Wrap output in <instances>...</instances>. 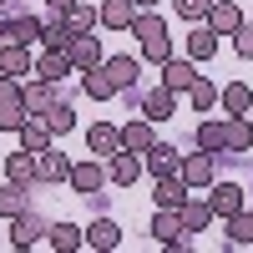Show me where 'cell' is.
<instances>
[{"instance_id":"1","label":"cell","mask_w":253,"mask_h":253,"mask_svg":"<svg viewBox=\"0 0 253 253\" xmlns=\"http://www.w3.org/2000/svg\"><path fill=\"white\" fill-rule=\"evenodd\" d=\"M152 238L162 248H172V253L193 248V233H187V223H182V208H157L152 213Z\"/></svg>"},{"instance_id":"2","label":"cell","mask_w":253,"mask_h":253,"mask_svg":"<svg viewBox=\"0 0 253 253\" xmlns=\"http://www.w3.org/2000/svg\"><path fill=\"white\" fill-rule=\"evenodd\" d=\"M107 182H112V177H107V162H101L96 152L81 157V162H71V193L86 198V193H96V187H107Z\"/></svg>"},{"instance_id":"3","label":"cell","mask_w":253,"mask_h":253,"mask_svg":"<svg viewBox=\"0 0 253 253\" xmlns=\"http://www.w3.org/2000/svg\"><path fill=\"white\" fill-rule=\"evenodd\" d=\"M66 56H71L76 71H91V66H101V61H107V51H101L96 31H76V36L66 41Z\"/></svg>"},{"instance_id":"4","label":"cell","mask_w":253,"mask_h":253,"mask_svg":"<svg viewBox=\"0 0 253 253\" xmlns=\"http://www.w3.org/2000/svg\"><path fill=\"white\" fill-rule=\"evenodd\" d=\"M142 172H147V167H142V152H132V147H117V152L107 157V177H112L117 187H137Z\"/></svg>"},{"instance_id":"5","label":"cell","mask_w":253,"mask_h":253,"mask_svg":"<svg viewBox=\"0 0 253 253\" xmlns=\"http://www.w3.org/2000/svg\"><path fill=\"white\" fill-rule=\"evenodd\" d=\"M157 71H162V86H167V91H193V81L203 76L193 56H167Z\"/></svg>"},{"instance_id":"6","label":"cell","mask_w":253,"mask_h":253,"mask_svg":"<svg viewBox=\"0 0 253 253\" xmlns=\"http://www.w3.org/2000/svg\"><path fill=\"white\" fill-rule=\"evenodd\" d=\"M46 233H51V223L41 218V213H31V208L10 218V243H15V248H36V243L46 238Z\"/></svg>"},{"instance_id":"7","label":"cell","mask_w":253,"mask_h":253,"mask_svg":"<svg viewBox=\"0 0 253 253\" xmlns=\"http://www.w3.org/2000/svg\"><path fill=\"white\" fill-rule=\"evenodd\" d=\"M142 167H147L152 182H157V177H167V172H182V157H177L172 142H152V147L142 152Z\"/></svg>"},{"instance_id":"8","label":"cell","mask_w":253,"mask_h":253,"mask_svg":"<svg viewBox=\"0 0 253 253\" xmlns=\"http://www.w3.org/2000/svg\"><path fill=\"white\" fill-rule=\"evenodd\" d=\"M208 208H213V218H233L238 208H248V198L238 182H213L208 187Z\"/></svg>"},{"instance_id":"9","label":"cell","mask_w":253,"mask_h":253,"mask_svg":"<svg viewBox=\"0 0 253 253\" xmlns=\"http://www.w3.org/2000/svg\"><path fill=\"white\" fill-rule=\"evenodd\" d=\"M5 41H15V46H36V41H41V15L10 10L5 15Z\"/></svg>"},{"instance_id":"10","label":"cell","mask_w":253,"mask_h":253,"mask_svg":"<svg viewBox=\"0 0 253 253\" xmlns=\"http://www.w3.org/2000/svg\"><path fill=\"white\" fill-rule=\"evenodd\" d=\"M218 107H223V117H253V86L248 81H228L218 91Z\"/></svg>"},{"instance_id":"11","label":"cell","mask_w":253,"mask_h":253,"mask_svg":"<svg viewBox=\"0 0 253 253\" xmlns=\"http://www.w3.org/2000/svg\"><path fill=\"white\" fill-rule=\"evenodd\" d=\"M187 198H193V187H187L182 172H167V177H157V187H152V203H157V208H182Z\"/></svg>"},{"instance_id":"12","label":"cell","mask_w":253,"mask_h":253,"mask_svg":"<svg viewBox=\"0 0 253 253\" xmlns=\"http://www.w3.org/2000/svg\"><path fill=\"white\" fill-rule=\"evenodd\" d=\"M86 248H96V253H112V248H122V228H117V218L96 213V218H91V228H86Z\"/></svg>"},{"instance_id":"13","label":"cell","mask_w":253,"mask_h":253,"mask_svg":"<svg viewBox=\"0 0 253 253\" xmlns=\"http://www.w3.org/2000/svg\"><path fill=\"white\" fill-rule=\"evenodd\" d=\"M56 86H61V81H41V76H36V81H26V112H31V117H46L56 101H61V91H56Z\"/></svg>"},{"instance_id":"14","label":"cell","mask_w":253,"mask_h":253,"mask_svg":"<svg viewBox=\"0 0 253 253\" xmlns=\"http://www.w3.org/2000/svg\"><path fill=\"white\" fill-rule=\"evenodd\" d=\"M193 137H198L203 152H213V157H218V152H228V117H203Z\"/></svg>"},{"instance_id":"15","label":"cell","mask_w":253,"mask_h":253,"mask_svg":"<svg viewBox=\"0 0 253 253\" xmlns=\"http://www.w3.org/2000/svg\"><path fill=\"white\" fill-rule=\"evenodd\" d=\"M66 41H71L66 10H46V15H41V46H46V51H66Z\"/></svg>"},{"instance_id":"16","label":"cell","mask_w":253,"mask_h":253,"mask_svg":"<svg viewBox=\"0 0 253 253\" xmlns=\"http://www.w3.org/2000/svg\"><path fill=\"white\" fill-rule=\"evenodd\" d=\"M31 198H36V187H31V182H15V177H5V187H0V218L26 213V208H31Z\"/></svg>"},{"instance_id":"17","label":"cell","mask_w":253,"mask_h":253,"mask_svg":"<svg viewBox=\"0 0 253 253\" xmlns=\"http://www.w3.org/2000/svg\"><path fill=\"white\" fill-rule=\"evenodd\" d=\"M208 31H218V36H233L238 26H243V10L233 5V0H213L208 5V20H203Z\"/></svg>"},{"instance_id":"18","label":"cell","mask_w":253,"mask_h":253,"mask_svg":"<svg viewBox=\"0 0 253 253\" xmlns=\"http://www.w3.org/2000/svg\"><path fill=\"white\" fill-rule=\"evenodd\" d=\"M182 177H187V187H198V193H203V187H213V152H203V147H198V152H187V157H182Z\"/></svg>"},{"instance_id":"19","label":"cell","mask_w":253,"mask_h":253,"mask_svg":"<svg viewBox=\"0 0 253 253\" xmlns=\"http://www.w3.org/2000/svg\"><path fill=\"white\" fill-rule=\"evenodd\" d=\"M117 147H122V126H112V122H91V126H86V152L112 157Z\"/></svg>"},{"instance_id":"20","label":"cell","mask_w":253,"mask_h":253,"mask_svg":"<svg viewBox=\"0 0 253 253\" xmlns=\"http://www.w3.org/2000/svg\"><path fill=\"white\" fill-rule=\"evenodd\" d=\"M15 142L26 147V152H36V157H41V152H46V147L56 142V132L46 126V117H31V122L20 126V132H15Z\"/></svg>"},{"instance_id":"21","label":"cell","mask_w":253,"mask_h":253,"mask_svg":"<svg viewBox=\"0 0 253 253\" xmlns=\"http://www.w3.org/2000/svg\"><path fill=\"white\" fill-rule=\"evenodd\" d=\"M152 142H157V122H147L142 112H137L132 122L122 126V147H132V152H147Z\"/></svg>"},{"instance_id":"22","label":"cell","mask_w":253,"mask_h":253,"mask_svg":"<svg viewBox=\"0 0 253 253\" xmlns=\"http://www.w3.org/2000/svg\"><path fill=\"white\" fill-rule=\"evenodd\" d=\"M101 66L117 81V91H126V86H137V76H142V56H107Z\"/></svg>"},{"instance_id":"23","label":"cell","mask_w":253,"mask_h":253,"mask_svg":"<svg viewBox=\"0 0 253 253\" xmlns=\"http://www.w3.org/2000/svg\"><path fill=\"white\" fill-rule=\"evenodd\" d=\"M172 112H177V91L157 86V91L142 96V117H147V122H172Z\"/></svg>"},{"instance_id":"24","label":"cell","mask_w":253,"mask_h":253,"mask_svg":"<svg viewBox=\"0 0 253 253\" xmlns=\"http://www.w3.org/2000/svg\"><path fill=\"white\" fill-rule=\"evenodd\" d=\"M5 177H15V182H41V157L36 152H26V147H20V152H10L5 157Z\"/></svg>"},{"instance_id":"25","label":"cell","mask_w":253,"mask_h":253,"mask_svg":"<svg viewBox=\"0 0 253 253\" xmlns=\"http://www.w3.org/2000/svg\"><path fill=\"white\" fill-rule=\"evenodd\" d=\"M101 26L107 31H132V20H137V5L132 0H101Z\"/></svg>"},{"instance_id":"26","label":"cell","mask_w":253,"mask_h":253,"mask_svg":"<svg viewBox=\"0 0 253 253\" xmlns=\"http://www.w3.org/2000/svg\"><path fill=\"white\" fill-rule=\"evenodd\" d=\"M71 71H76V66H71L66 51H41V56H36V76H41V81H66Z\"/></svg>"},{"instance_id":"27","label":"cell","mask_w":253,"mask_h":253,"mask_svg":"<svg viewBox=\"0 0 253 253\" xmlns=\"http://www.w3.org/2000/svg\"><path fill=\"white\" fill-rule=\"evenodd\" d=\"M0 71H5V76H26V71H36L31 46H15V41H5V46H0Z\"/></svg>"},{"instance_id":"28","label":"cell","mask_w":253,"mask_h":253,"mask_svg":"<svg viewBox=\"0 0 253 253\" xmlns=\"http://www.w3.org/2000/svg\"><path fill=\"white\" fill-rule=\"evenodd\" d=\"M81 91H86L91 101H112L117 96V81L107 76V66H91V71H81Z\"/></svg>"},{"instance_id":"29","label":"cell","mask_w":253,"mask_h":253,"mask_svg":"<svg viewBox=\"0 0 253 253\" xmlns=\"http://www.w3.org/2000/svg\"><path fill=\"white\" fill-rule=\"evenodd\" d=\"M51 248H61V253H76V248H86V228L81 223H51Z\"/></svg>"},{"instance_id":"30","label":"cell","mask_w":253,"mask_h":253,"mask_svg":"<svg viewBox=\"0 0 253 253\" xmlns=\"http://www.w3.org/2000/svg\"><path fill=\"white\" fill-rule=\"evenodd\" d=\"M41 177H46L51 187L56 182H71V157L56 152V147H46V152H41Z\"/></svg>"},{"instance_id":"31","label":"cell","mask_w":253,"mask_h":253,"mask_svg":"<svg viewBox=\"0 0 253 253\" xmlns=\"http://www.w3.org/2000/svg\"><path fill=\"white\" fill-rule=\"evenodd\" d=\"M187 56H193L198 61V66H203V61H213L218 56V31H187Z\"/></svg>"},{"instance_id":"32","label":"cell","mask_w":253,"mask_h":253,"mask_svg":"<svg viewBox=\"0 0 253 253\" xmlns=\"http://www.w3.org/2000/svg\"><path fill=\"white\" fill-rule=\"evenodd\" d=\"M223 223H228V243L233 248H253V213L248 208H238V213L223 218Z\"/></svg>"},{"instance_id":"33","label":"cell","mask_w":253,"mask_h":253,"mask_svg":"<svg viewBox=\"0 0 253 253\" xmlns=\"http://www.w3.org/2000/svg\"><path fill=\"white\" fill-rule=\"evenodd\" d=\"M228 152H253V117H228Z\"/></svg>"},{"instance_id":"34","label":"cell","mask_w":253,"mask_h":253,"mask_svg":"<svg viewBox=\"0 0 253 253\" xmlns=\"http://www.w3.org/2000/svg\"><path fill=\"white\" fill-rule=\"evenodd\" d=\"M0 112H26V86H20V76L0 71Z\"/></svg>"},{"instance_id":"35","label":"cell","mask_w":253,"mask_h":253,"mask_svg":"<svg viewBox=\"0 0 253 253\" xmlns=\"http://www.w3.org/2000/svg\"><path fill=\"white\" fill-rule=\"evenodd\" d=\"M66 26H71V36H76V31H96V26H101V10L81 0V5H71V10H66Z\"/></svg>"},{"instance_id":"36","label":"cell","mask_w":253,"mask_h":253,"mask_svg":"<svg viewBox=\"0 0 253 253\" xmlns=\"http://www.w3.org/2000/svg\"><path fill=\"white\" fill-rule=\"evenodd\" d=\"M167 56H172V36H167V31H157V36H147V41H142V61L162 66Z\"/></svg>"},{"instance_id":"37","label":"cell","mask_w":253,"mask_h":253,"mask_svg":"<svg viewBox=\"0 0 253 253\" xmlns=\"http://www.w3.org/2000/svg\"><path fill=\"white\" fill-rule=\"evenodd\" d=\"M218 91H223V86H213L208 76H198L187 96H193V107H198V112H213V107H218Z\"/></svg>"},{"instance_id":"38","label":"cell","mask_w":253,"mask_h":253,"mask_svg":"<svg viewBox=\"0 0 253 253\" xmlns=\"http://www.w3.org/2000/svg\"><path fill=\"white\" fill-rule=\"evenodd\" d=\"M46 126H51L56 137H66L71 126H76V112H71V101H56V107L46 112Z\"/></svg>"},{"instance_id":"39","label":"cell","mask_w":253,"mask_h":253,"mask_svg":"<svg viewBox=\"0 0 253 253\" xmlns=\"http://www.w3.org/2000/svg\"><path fill=\"white\" fill-rule=\"evenodd\" d=\"M157 31H167V20H162L157 10H137V20H132V36H137V41H147V36H157Z\"/></svg>"},{"instance_id":"40","label":"cell","mask_w":253,"mask_h":253,"mask_svg":"<svg viewBox=\"0 0 253 253\" xmlns=\"http://www.w3.org/2000/svg\"><path fill=\"white\" fill-rule=\"evenodd\" d=\"M208 5H213V0H172V10H177L182 20H193V26L208 20Z\"/></svg>"},{"instance_id":"41","label":"cell","mask_w":253,"mask_h":253,"mask_svg":"<svg viewBox=\"0 0 253 253\" xmlns=\"http://www.w3.org/2000/svg\"><path fill=\"white\" fill-rule=\"evenodd\" d=\"M233 51H238L243 61H253V20H243V26L233 31Z\"/></svg>"},{"instance_id":"42","label":"cell","mask_w":253,"mask_h":253,"mask_svg":"<svg viewBox=\"0 0 253 253\" xmlns=\"http://www.w3.org/2000/svg\"><path fill=\"white\" fill-rule=\"evenodd\" d=\"M86 208H91V213H107V208H112V193H107V187H96V193H86Z\"/></svg>"},{"instance_id":"43","label":"cell","mask_w":253,"mask_h":253,"mask_svg":"<svg viewBox=\"0 0 253 253\" xmlns=\"http://www.w3.org/2000/svg\"><path fill=\"white\" fill-rule=\"evenodd\" d=\"M51 10H71V5H81V0H46Z\"/></svg>"},{"instance_id":"44","label":"cell","mask_w":253,"mask_h":253,"mask_svg":"<svg viewBox=\"0 0 253 253\" xmlns=\"http://www.w3.org/2000/svg\"><path fill=\"white\" fill-rule=\"evenodd\" d=\"M132 5H137V10H152V5H157V0H132Z\"/></svg>"},{"instance_id":"45","label":"cell","mask_w":253,"mask_h":253,"mask_svg":"<svg viewBox=\"0 0 253 253\" xmlns=\"http://www.w3.org/2000/svg\"><path fill=\"white\" fill-rule=\"evenodd\" d=\"M5 15H10V0H0V20H5Z\"/></svg>"},{"instance_id":"46","label":"cell","mask_w":253,"mask_h":253,"mask_svg":"<svg viewBox=\"0 0 253 253\" xmlns=\"http://www.w3.org/2000/svg\"><path fill=\"white\" fill-rule=\"evenodd\" d=\"M0 46H5V20H0Z\"/></svg>"}]
</instances>
